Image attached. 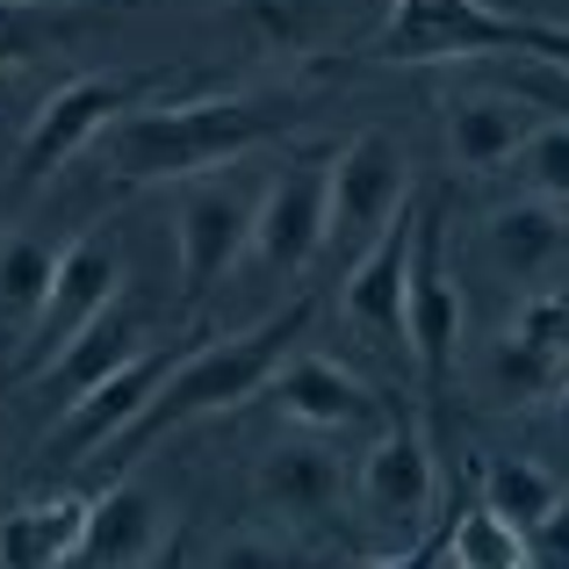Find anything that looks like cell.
I'll list each match as a JSON object with an SVG mask.
<instances>
[{"label":"cell","mask_w":569,"mask_h":569,"mask_svg":"<svg viewBox=\"0 0 569 569\" xmlns=\"http://www.w3.org/2000/svg\"><path fill=\"white\" fill-rule=\"evenodd\" d=\"M138 353H152L144 347V325H138V310H101L94 325H87L80 339H72L66 353H58L51 368H43V397H51V411H72L80 397H94L109 376H123Z\"/></svg>","instance_id":"obj_17"},{"label":"cell","mask_w":569,"mask_h":569,"mask_svg":"<svg viewBox=\"0 0 569 569\" xmlns=\"http://www.w3.org/2000/svg\"><path fill=\"white\" fill-rule=\"evenodd\" d=\"M512 94L533 101V109H556V123H569V72L541 66V58H533L527 72H512Z\"/></svg>","instance_id":"obj_29"},{"label":"cell","mask_w":569,"mask_h":569,"mask_svg":"<svg viewBox=\"0 0 569 569\" xmlns=\"http://www.w3.org/2000/svg\"><path fill=\"white\" fill-rule=\"evenodd\" d=\"M533 541L498 512V505H461L455 512V569H533Z\"/></svg>","instance_id":"obj_23"},{"label":"cell","mask_w":569,"mask_h":569,"mask_svg":"<svg viewBox=\"0 0 569 569\" xmlns=\"http://www.w3.org/2000/svg\"><path fill=\"white\" fill-rule=\"evenodd\" d=\"M455 556V519H440V527H426L411 548H397V556H361L353 569H440Z\"/></svg>","instance_id":"obj_28"},{"label":"cell","mask_w":569,"mask_h":569,"mask_svg":"<svg viewBox=\"0 0 569 569\" xmlns=\"http://www.w3.org/2000/svg\"><path fill=\"white\" fill-rule=\"evenodd\" d=\"M347 498V461L332 440H274L260 455V505L281 519H325Z\"/></svg>","instance_id":"obj_18"},{"label":"cell","mask_w":569,"mask_h":569,"mask_svg":"<svg viewBox=\"0 0 569 569\" xmlns=\"http://www.w3.org/2000/svg\"><path fill=\"white\" fill-rule=\"evenodd\" d=\"M274 403L296 418V426L310 432H347V426H368V418L382 411L376 389H368L353 368H339L332 353H289V368L274 376Z\"/></svg>","instance_id":"obj_15"},{"label":"cell","mask_w":569,"mask_h":569,"mask_svg":"<svg viewBox=\"0 0 569 569\" xmlns=\"http://www.w3.org/2000/svg\"><path fill=\"white\" fill-rule=\"evenodd\" d=\"M58 260L66 246H43L29 231H8L0 238V339H29L58 289Z\"/></svg>","instance_id":"obj_21"},{"label":"cell","mask_w":569,"mask_h":569,"mask_svg":"<svg viewBox=\"0 0 569 569\" xmlns=\"http://www.w3.org/2000/svg\"><path fill=\"white\" fill-rule=\"evenodd\" d=\"M238 22L260 51H303V43L325 37L332 8L325 0H238Z\"/></svg>","instance_id":"obj_25"},{"label":"cell","mask_w":569,"mask_h":569,"mask_svg":"<svg viewBox=\"0 0 569 569\" xmlns=\"http://www.w3.org/2000/svg\"><path fill=\"white\" fill-rule=\"evenodd\" d=\"M418 209L411 202L397 223L347 267V289H339V310H347L353 332H368L376 347H403V318H411V260H418Z\"/></svg>","instance_id":"obj_10"},{"label":"cell","mask_w":569,"mask_h":569,"mask_svg":"<svg viewBox=\"0 0 569 569\" xmlns=\"http://www.w3.org/2000/svg\"><path fill=\"white\" fill-rule=\"evenodd\" d=\"M519 173H527V194L569 209V123H541L533 144L519 152Z\"/></svg>","instance_id":"obj_26"},{"label":"cell","mask_w":569,"mask_h":569,"mask_svg":"<svg viewBox=\"0 0 569 569\" xmlns=\"http://www.w3.org/2000/svg\"><path fill=\"white\" fill-rule=\"evenodd\" d=\"M556 426H562V440H569V382H562V397H556Z\"/></svg>","instance_id":"obj_32"},{"label":"cell","mask_w":569,"mask_h":569,"mask_svg":"<svg viewBox=\"0 0 569 569\" xmlns=\"http://www.w3.org/2000/svg\"><path fill=\"white\" fill-rule=\"evenodd\" d=\"M0 87H8V80H0Z\"/></svg>","instance_id":"obj_34"},{"label":"cell","mask_w":569,"mask_h":569,"mask_svg":"<svg viewBox=\"0 0 569 569\" xmlns=\"http://www.w3.org/2000/svg\"><path fill=\"white\" fill-rule=\"evenodd\" d=\"M173 361H181V353H138V361H130L123 376H109L94 397H80L72 411H58L51 440H43V461L72 469V461H87V455H101V447H116V440H123V432L144 418V403L159 397V382L173 376Z\"/></svg>","instance_id":"obj_11"},{"label":"cell","mask_w":569,"mask_h":569,"mask_svg":"<svg viewBox=\"0 0 569 569\" xmlns=\"http://www.w3.org/2000/svg\"><path fill=\"white\" fill-rule=\"evenodd\" d=\"M303 325H310V296H289L274 318H260V325H246V332H231V339H209V347L181 353V361H173V376L159 382V397L144 403V418L123 432V440H116V461H123V469H138L144 447H152L159 432L188 426V418L238 411L246 397L274 389V376L289 368V353H303Z\"/></svg>","instance_id":"obj_2"},{"label":"cell","mask_w":569,"mask_h":569,"mask_svg":"<svg viewBox=\"0 0 569 569\" xmlns=\"http://www.w3.org/2000/svg\"><path fill=\"white\" fill-rule=\"evenodd\" d=\"M303 123V101L296 94H202V101H152V109H130L123 123L101 138L116 181H209V173L238 167L246 152L289 138Z\"/></svg>","instance_id":"obj_1"},{"label":"cell","mask_w":569,"mask_h":569,"mask_svg":"<svg viewBox=\"0 0 569 569\" xmlns=\"http://www.w3.org/2000/svg\"><path fill=\"white\" fill-rule=\"evenodd\" d=\"M461 325H469V303H461V281L447 267V238H440V209H418V260H411V318H403V353L418 361V382L440 389L447 368L461 353Z\"/></svg>","instance_id":"obj_9"},{"label":"cell","mask_w":569,"mask_h":569,"mask_svg":"<svg viewBox=\"0 0 569 569\" xmlns=\"http://www.w3.org/2000/svg\"><path fill=\"white\" fill-rule=\"evenodd\" d=\"M252 217H260V194H246L231 173H209V181L181 188L173 209V238H181V303H209L217 281H231V267L252 252Z\"/></svg>","instance_id":"obj_7"},{"label":"cell","mask_w":569,"mask_h":569,"mask_svg":"<svg viewBox=\"0 0 569 569\" xmlns=\"http://www.w3.org/2000/svg\"><path fill=\"white\" fill-rule=\"evenodd\" d=\"M94 498H43L0 519V569H72Z\"/></svg>","instance_id":"obj_19"},{"label":"cell","mask_w":569,"mask_h":569,"mask_svg":"<svg viewBox=\"0 0 569 569\" xmlns=\"http://www.w3.org/2000/svg\"><path fill=\"white\" fill-rule=\"evenodd\" d=\"M533 130H541V116H533V101H519L512 87H505V94L447 101V152H455L461 173L519 167V152L533 144Z\"/></svg>","instance_id":"obj_16"},{"label":"cell","mask_w":569,"mask_h":569,"mask_svg":"<svg viewBox=\"0 0 569 569\" xmlns=\"http://www.w3.org/2000/svg\"><path fill=\"white\" fill-rule=\"evenodd\" d=\"M432 490H440V469H432V440L418 418H389L376 432V447L361 455V476H353V498L376 527H418L432 512Z\"/></svg>","instance_id":"obj_12"},{"label":"cell","mask_w":569,"mask_h":569,"mask_svg":"<svg viewBox=\"0 0 569 569\" xmlns=\"http://www.w3.org/2000/svg\"><path fill=\"white\" fill-rule=\"evenodd\" d=\"M483 505H498L505 519H512L519 533H541L548 527V512L562 505V483L541 469V461H527V455H505V461H490V498Z\"/></svg>","instance_id":"obj_24"},{"label":"cell","mask_w":569,"mask_h":569,"mask_svg":"<svg viewBox=\"0 0 569 569\" xmlns=\"http://www.w3.org/2000/svg\"><path fill=\"white\" fill-rule=\"evenodd\" d=\"M123 303V246H116L109 231H87L66 246V260H58V289L51 303H43L37 332L22 339V361H14V376H43V368L58 361V353L72 347V339L87 332V325L101 318V310Z\"/></svg>","instance_id":"obj_8"},{"label":"cell","mask_w":569,"mask_h":569,"mask_svg":"<svg viewBox=\"0 0 569 569\" xmlns=\"http://www.w3.org/2000/svg\"><path fill=\"white\" fill-rule=\"evenodd\" d=\"M533 548H541V556H556V562L569 569V498L556 505V512H548V527L533 533Z\"/></svg>","instance_id":"obj_31"},{"label":"cell","mask_w":569,"mask_h":569,"mask_svg":"<svg viewBox=\"0 0 569 569\" xmlns=\"http://www.w3.org/2000/svg\"><path fill=\"white\" fill-rule=\"evenodd\" d=\"M527 51V14H505L490 0H389L368 58L382 66H447V58Z\"/></svg>","instance_id":"obj_4"},{"label":"cell","mask_w":569,"mask_h":569,"mask_svg":"<svg viewBox=\"0 0 569 569\" xmlns=\"http://www.w3.org/2000/svg\"><path fill=\"white\" fill-rule=\"evenodd\" d=\"M94 22V8H66V0H0V80L29 66V58L72 43Z\"/></svg>","instance_id":"obj_22"},{"label":"cell","mask_w":569,"mask_h":569,"mask_svg":"<svg viewBox=\"0 0 569 569\" xmlns=\"http://www.w3.org/2000/svg\"><path fill=\"white\" fill-rule=\"evenodd\" d=\"M159 569H181V562H173V556H167V562H159Z\"/></svg>","instance_id":"obj_33"},{"label":"cell","mask_w":569,"mask_h":569,"mask_svg":"<svg viewBox=\"0 0 569 569\" xmlns=\"http://www.w3.org/2000/svg\"><path fill=\"white\" fill-rule=\"evenodd\" d=\"M209 569H310V556L296 541H281V533L246 527V533H231V541H217V562Z\"/></svg>","instance_id":"obj_27"},{"label":"cell","mask_w":569,"mask_h":569,"mask_svg":"<svg viewBox=\"0 0 569 569\" xmlns=\"http://www.w3.org/2000/svg\"><path fill=\"white\" fill-rule=\"evenodd\" d=\"M527 58L569 72V22H541V14H527Z\"/></svg>","instance_id":"obj_30"},{"label":"cell","mask_w":569,"mask_h":569,"mask_svg":"<svg viewBox=\"0 0 569 569\" xmlns=\"http://www.w3.org/2000/svg\"><path fill=\"white\" fill-rule=\"evenodd\" d=\"M562 361H569V303L533 296L519 310V325L498 339V353H490V382H498V397L527 403V397L562 389Z\"/></svg>","instance_id":"obj_14"},{"label":"cell","mask_w":569,"mask_h":569,"mask_svg":"<svg viewBox=\"0 0 569 569\" xmlns=\"http://www.w3.org/2000/svg\"><path fill=\"white\" fill-rule=\"evenodd\" d=\"M159 541H167V505L138 469H123L87 512V541L72 569H144L159 556Z\"/></svg>","instance_id":"obj_13"},{"label":"cell","mask_w":569,"mask_h":569,"mask_svg":"<svg viewBox=\"0 0 569 569\" xmlns=\"http://www.w3.org/2000/svg\"><path fill=\"white\" fill-rule=\"evenodd\" d=\"M152 87L159 80H144V72H80V80H66L58 94H43V109L29 116L22 144H14L8 188L14 194H37L72 152H87V144L109 138L130 109H144V94H152Z\"/></svg>","instance_id":"obj_3"},{"label":"cell","mask_w":569,"mask_h":569,"mask_svg":"<svg viewBox=\"0 0 569 569\" xmlns=\"http://www.w3.org/2000/svg\"><path fill=\"white\" fill-rule=\"evenodd\" d=\"M411 209V159L389 130H361L332 159V246L361 260L389 223Z\"/></svg>","instance_id":"obj_6"},{"label":"cell","mask_w":569,"mask_h":569,"mask_svg":"<svg viewBox=\"0 0 569 569\" xmlns=\"http://www.w3.org/2000/svg\"><path fill=\"white\" fill-rule=\"evenodd\" d=\"M562 238H569V209L541 202V194H519V202L490 209V223H483V252H490V260H498L512 281L548 274V267L562 260Z\"/></svg>","instance_id":"obj_20"},{"label":"cell","mask_w":569,"mask_h":569,"mask_svg":"<svg viewBox=\"0 0 569 569\" xmlns=\"http://www.w3.org/2000/svg\"><path fill=\"white\" fill-rule=\"evenodd\" d=\"M332 159L339 152H296L274 181L260 188V217H252V252L267 281H296L325 246H332Z\"/></svg>","instance_id":"obj_5"}]
</instances>
